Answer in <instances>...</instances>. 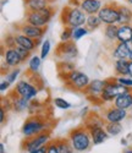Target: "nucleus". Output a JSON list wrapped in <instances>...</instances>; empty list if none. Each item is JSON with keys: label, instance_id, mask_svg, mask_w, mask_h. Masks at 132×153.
<instances>
[{"label": "nucleus", "instance_id": "nucleus-33", "mask_svg": "<svg viewBox=\"0 0 132 153\" xmlns=\"http://www.w3.org/2000/svg\"><path fill=\"white\" fill-rule=\"evenodd\" d=\"M53 104H54L58 109H61V110H69L71 108V103H69L67 100L61 98V97H55L53 99Z\"/></svg>", "mask_w": 132, "mask_h": 153}, {"label": "nucleus", "instance_id": "nucleus-34", "mask_svg": "<svg viewBox=\"0 0 132 153\" xmlns=\"http://www.w3.org/2000/svg\"><path fill=\"white\" fill-rule=\"evenodd\" d=\"M115 80L120 85L132 90V76H130V75H127V76H115Z\"/></svg>", "mask_w": 132, "mask_h": 153}, {"label": "nucleus", "instance_id": "nucleus-19", "mask_svg": "<svg viewBox=\"0 0 132 153\" xmlns=\"http://www.w3.org/2000/svg\"><path fill=\"white\" fill-rule=\"evenodd\" d=\"M15 39H16V44L19 47H22L24 49L30 50V52H34L36 48H37V43H36V39H32V38L27 37L26 34L19 32L15 34Z\"/></svg>", "mask_w": 132, "mask_h": 153}, {"label": "nucleus", "instance_id": "nucleus-4", "mask_svg": "<svg viewBox=\"0 0 132 153\" xmlns=\"http://www.w3.org/2000/svg\"><path fill=\"white\" fill-rule=\"evenodd\" d=\"M44 131H49V124L48 120L43 115H39V114L26 119L21 129V132L24 137H32Z\"/></svg>", "mask_w": 132, "mask_h": 153}, {"label": "nucleus", "instance_id": "nucleus-2", "mask_svg": "<svg viewBox=\"0 0 132 153\" xmlns=\"http://www.w3.org/2000/svg\"><path fill=\"white\" fill-rule=\"evenodd\" d=\"M67 138L70 140V142L76 152H86L93 145L90 134L86 126H80L76 127V129H72L69 132Z\"/></svg>", "mask_w": 132, "mask_h": 153}, {"label": "nucleus", "instance_id": "nucleus-45", "mask_svg": "<svg viewBox=\"0 0 132 153\" xmlns=\"http://www.w3.org/2000/svg\"><path fill=\"white\" fill-rule=\"evenodd\" d=\"M124 153H132V148H126L124 151Z\"/></svg>", "mask_w": 132, "mask_h": 153}, {"label": "nucleus", "instance_id": "nucleus-38", "mask_svg": "<svg viewBox=\"0 0 132 153\" xmlns=\"http://www.w3.org/2000/svg\"><path fill=\"white\" fill-rule=\"evenodd\" d=\"M4 45H6V48H15L16 44V39H15V34L7 33L5 39H4Z\"/></svg>", "mask_w": 132, "mask_h": 153}, {"label": "nucleus", "instance_id": "nucleus-12", "mask_svg": "<svg viewBox=\"0 0 132 153\" xmlns=\"http://www.w3.org/2000/svg\"><path fill=\"white\" fill-rule=\"evenodd\" d=\"M85 126L90 134L93 145H100L104 141H107V138L109 137V134L107 132L103 125H85Z\"/></svg>", "mask_w": 132, "mask_h": 153}, {"label": "nucleus", "instance_id": "nucleus-28", "mask_svg": "<svg viewBox=\"0 0 132 153\" xmlns=\"http://www.w3.org/2000/svg\"><path fill=\"white\" fill-rule=\"evenodd\" d=\"M103 25L102 20L99 19L98 14L97 15H88L87 16V21H86V27L89 30V31H96L98 30L100 26Z\"/></svg>", "mask_w": 132, "mask_h": 153}, {"label": "nucleus", "instance_id": "nucleus-31", "mask_svg": "<svg viewBox=\"0 0 132 153\" xmlns=\"http://www.w3.org/2000/svg\"><path fill=\"white\" fill-rule=\"evenodd\" d=\"M89 33V30L86 26H80V27H75L72 28V41H80L81 38L87 36Z\"/></svg>", "mask_w": 132, "mask_h": 153}, {"label": "nucleus", "instance_id": "nucleus-3", "mask_svg": "<svg viewBox=\"0 0 132 153\" xmlns=\"http://www.w3.org/2000/svg\"><path fill=\"white\" fill-rule=\"evenodd\" d=\"M59 76L60 77H64L62 80H64L66 87L71 88V90H73L76 92H85V90L90 83L89 76L82 71H78V70H73L67 74H59Z\"/></svg>", "mask_w": 132, "mask_h": 153}, {"label": "nucleus", "instance_id": "nucleus-20", "mask_svg": "<svg viewBox=\"0 0 132 153\" xmlns=\"http://www.w3.org/2000/svg\"><path fill=\"white\" fill-rule=\"evenodd\" d=\"M132 41V23L119 25L117 31V42L128 43Z\"/></svg>", "mask_w": 132, "mask_h": 153}, {"label": "nucleus", "instance_id": "nucleus-43", "mask_svg": "<svg viewBox=\"0 0 132 153\" xmlns=\"http://www.w3.org/2000/svg\"><path fill=\"white\" fill-rule=\"evenodd\" d=\"M0 153H5V146H4V143L0 145Z\"/></svg>", "mask_w": 132, "mask_h": 153}, {"label": "nucleus", "instance_id": "nucleus-37", "mask_svg": "<svg viewBox=\"0 0 132 153\" xmlns=\"http://www.w3.org/2000/svg\"><path fill=\"white\" fill-rule=\"evenodd\" d=\"M15 49H16V52L19 53V55H20V58H21L22 62H24L26 60H30V58L32 56V55H31V52H30V50L24 49V48H22V47H19V45H16V47H15Z\"/></svg>", "mask_w": 132, "mask_h": 153}, {"label": "nucleus", "instance_id": "nucleus-8", "mask_svg": "<svg viewBox=\"0 0 132 153\" xmlns=\"http://www.w3.org/2000/svg\"><path fill=\"white\" fill-rule=\"evenodd\" d=\"M117 4L115 3H107L104 4L103 7L99 10L98 16L102 20L103 25H119L120 21V15H119Z\"/></svg>", "mask_w": 132, "mask_h": 153}, {"label": "nucleus", "instance_id": "nucleus-13", "mask_svg": "<svg viewBox=\"0 0 132 153\" xmlns=\"http://www.w3.org/2000/svg\"><path fill=\"white\" fill-rule=\"evenodd\" d=\"M22 62L19 53L15 48H6L3 50V65H6V68H19Z\"/></svg>", "mask_w": 132, "mask_h": 153}, {"label": "nucleus", "instance_id": "nucleus-18", "mask_svg": "<svg viewBox=\"0 0 132 153\" xmlns=\"http://www.w3.org/2000/svg\"><path fill=\"white\" fill-rule=\"evenodd\" d=\"M103 5V0H81L80 1V7L87 15H97Z\"/></svg>", "mask_w": 132, "mask_h": 153}, {"label": "nucleus", "instance_id": "nucleus-22", "mask_svg": "<svg viewBox=\"0 0 132 153\" xmlns=\"http://www.w3.org/2000/svg\"><path fill=\"white\" fill-rule=\"evenodd\" d=\"M117 31L119 25H107L104 27V38L107 43L114 45L117 42Z\"/></svg>", "mask_w": 132, "mask_h": 153}, {"label": "nucleus", "instance_id": "nucleus-44", "mask_svg": "<svg viewBox=\"0 0 132 153\" xmlns=\"http://www.w3.org/2000/svg\"><path fill=\"white\" fill-rule=\"evenodd\" d=\"M128 75L132 76V60H130V70H128Z\"/></svg>", "mask_w": 132, "mask_h": 153}, {"label": "nucleus", "instance_id": "nucleus-30", "mask_svg": "<svg viewBox=\"0 0 132 153\" xmlns=\"http://www.w3.org/2000/svg\"><path fill=\"white\" fill-rule=\"evenodd\" d=\"M20 74H21V69L20 68H14V69H11L10 71H6V75L3 76V80L7 81L10 85H12V83L16 82Z\"/></svg>", "mask_w": 132, "mask_h": 153}, {"label": "nucleus", "instance_id": "nucleus-9", "mask_svg": "<svg viewBox=\"0 0 132 153\" xmlns=\"http://www.w3.org/2000/svg\"><path fill=\"white\" fill-rule=\"evenodd\" d=\"M14 91L21 97H24V98H27L30 100H33L38 94V86H37L34 80L23 79V80L17 81Z\"/></svg>", "mask_w": 132, "mask_h": 153}, {"label": "nucleus", "instance_id": "nucleus-25", "mask_svg": "<svg viewBox=\"0 0 132 153\" xmlns=\"http://www.w3.org/2000/svg\"><path fill=\"white\" fill-rule=\"evenodd\" d=\"M117 9H119V15H120L119 25L132 23V10L128 6H125V5H119Z\"/></svg>", "mask_w": 132, "mask_h": 153}, {"label": "nucleus", "instance_id": "nucleus-15", "mask_svg": "<svg viewBox=\"0 0 132 153\" xmlns=\"http://www.w3.org/2000/svg\"><path fill=\"white\" fill-rule=\"evenodd\" d=\"M132 53V42L122 43V42H116L113 45V52L111 56L116 59H130Z\"/></svg>", "mask_w": 132, "mask_h": 153}, {"label": "nucleus", "instance_id": "nucleus-41", "mask_svg": "<svg viewBox=\"0 0 132 153\" xmlns=\"http://www.w3.org/2000/svg\"><path fill=\"white\" fill-rule=\"evenodd\" d=\"M5 119H6V113H5V109L1 107L0 108V123H1V125H4Z\"/></svg>", "mask_w": 132, "mask_h": 153}, {"label": "nucleus", "instance_id": "nucleus-24", "mask_svg": "<svg viewBox=\"0 0 132 153\" xmlns=\"http://www.w3.org/2000/svg\"><path fill=\"white\" fill-rule=\"evenodd\" d=\"M24 6L27 11H38L50 6V0H24Z\"/></svg>", "mask_w": 132, "mask_h": 153}, {"label": "nucleus", "instance_id": "nucleus-1", "mask_svg": "<svg viewBox=\"0 0 132 153\" xmlns=\"http://www.w3.org/2000/svg\"><path fill=\"white\" fill-rule=\"evenodd\" d=\"M87 16L88 15L80 6L67 5L62 9L61 14H60V20L64 26L75 28V27H80V26H86Z\"/></svg>", "mask_w": 132, "mask_h": 153}, {"label": "nucleus", "instance_id": "nucleus-47", "mask_svg": "<svg viewBox=\"0 0 132 153\" xmlns=\"http://www.w3.org/2000/svg\"><path fill=\"white\" fill-rule=\"evenodd\" d=\"M130 60H132V53H131V58H130Z\"/></svg>", "mask_w": 132, "mask_h": 153}, {"label": "nucleus", "instance_id": "nucleus-48", "mask_svg": "<svg viewBox=\"0 0 132 153\" xmlns=\"http://www.w3.org/2000/svg\"><path fill=\"white\" fill-rule=\"evenodd\" d=\"M131 42H132V41H131Z\"/></svg>", "mask_w": 132, "mask_h": 153}, {"label": "nucleus", "instance_id": "nucleus-35", "mask_svg": "<svg viewBox=\"0 0 132 153\" xmlns=\"http://www.w3.org/2000/svg\"><path fill=\"white\" fill-rule=\"evenodd\" d=\"M69 41H72V28L64 26V30L60 33V42H69Z\"/></svg>", "mask_w": 132, "mask_h": 153}, {"label": "nucleus", "instance_id": "nucleus-11", "mask_svg": "<svg viewBox=\"0 0 132 153\" xmlns=\"http://www.w3.org/2000/svg\"><path fill=\"white\" fill-rule=\"evenodd\" d=\"M127 115H128V113L126 109L117 108L113 104L109 108H105L102 117L105 123H121L127 118Z\"/></svg>", "mask_w": 132, "mask_h": 153}, {"label": "nucleus", "instance_id": "nucleus-6", "mask_svg": "<svg viewBox=\"0 0 132 153\" xmlns=\"http://www.w3.org/2000/svg\"><path fill=\"white\" fill-rule=\"evenodd\" d=\"M130 91H132V90L120 85L115 80V77L109 79V80H107V86H105L104 91L100 94V99L103 103H114V100L116 99L117 96L130 92Z\"/></svg>", "mask_w": 132, "mask_h": 153}, {"label": "nucleus", "instance_id": "nucleus-10", "mask_svg": "<svg viewBox=\"0 0 132 153\" xmlns=\"http://www.w3.org/2000/svg\"><path fill=\"white\" fill-rule=\"evenodd\" d=\"M78 55V48L75 44V41L60 42L55 49V56L64 61H70Z\"/></svg>", "mask_w": 132, "mask_h": 153}, {"label": "nucleus", "instance_id": "nucleus-16", "mask_svg": "<svg viewBox=\"0 0 132 153\" xmlns=\"http://www.w3.org/2000/svg\"><path fill=\"white\" fill-rule=\"evenodd\" d=\"M9 98H10L11 102H12V110H15V111H17V113H22V111H24V110H28L30 107H31V102H32V100L24 98V97L19 96L14 90L10 92Z\"/></svg>", "mask_w": 132, "mask_h": 153}, {"label": "nucleus", "instance_id": "nucleus-17", "mask_svg": "<svg viewBox=\"0 0 132 153\" xmlns=\"http://www.w3.org/2000/svg\"><path fill=\"white\" fill-rule=\"evenodd\" d=\"M105 86H107V80H92L83 93L87 97H100Z\"/></svg>", "mask_w": 132, "mask_h": 153}, {"label": "nucleus", "instance_id": "nucleus-5", "mask_svg": "<svg viewBox=\"0 0 132 153\" xmlns=\"http://www.w3.org/2000/svg\"><path fill=\"white\" fill-rule=\"evenodd\" d=\"M53 16H54V9L51 6H48L43 10H38V11H26L24 22L37 27L45 28L48 26V23L51 21Z\"/></svg>", "mask_w": 132, "mask_h": 153}, {"label": "nucleus", "instance_id": "nucleus-7", "mask_svg": "<svg viewBox=\"0 0 132 153\" xmlns=\"http://www.w3.org/2000/svg\"><path fill=\"white\" fill-rule=\"evenodd\" d=\"M50 131H44L32 137H24L21 142V149L24 153L33 152L43 146H47L50 142Z\"/></svg>", "mask_w": 132, "mask_h": 153}, {"label": "nucleus", "instance_id": "nucleus-42", "mask_svg": "<svg viewBox=\"0 0 132 153\" xmlns=\"http://www.w3.org/2000/svg\"><path fill=\"white\" fill-rule=\"evenodd\" d=\"M28 153H47V146H43L41 148H38V149H36L33 152H28Z\"/></svg>", "mask_w": 132, "mask_h": 153}, {"label": "nucleus", "instance_id": "nucleus-36", "mask_svg": "<svg viewBox=\"0 0 132 153\" xmlns=\"http://www.w3.org/2000/svg\"><path fill=\"white\" fill-rule=\"evenodd\" d=\"M50 49H51V43L49 39H45L42 42V45H41V58L42 59H45L49 53H50Z\"/></svg>", "mask_w": 132, "mask_h": 153}, {"label": "nucleus", "instance_id": "nucleus-26", "mask_svg": "<svg viewBox=\"0 0 132 153\" xmlns=\"http://www.w3.org/2000/svg\"><path fill=\"white\" fill-rule=\"evenodd\" d=\"M42 58L38 55H32L28 60V70H27V75H36L42 65Z\"/></svg>", "mask_w": 132, "mask_h": 153}, {"label": "nucleus", "instance_id": "nucleus-29", "mask_svg": "<svg viewBox=\"0 0 132 153\" xmlns=\"http://www.w3.org/2000/svg\"><path fill=\"white\" fill-rule=\"evenodd\" d=\"M105 130L109 134V136H117L122 132L121 123H105Z\"/></svg>", "mask_w": 132, "mask_h": 153}, {"label": "nucleus", "instance_id": "nucleus-32", "mask_svg": "<svg viewBox=\"0 0 132 153\" xmlns=\"http://www.w3.org/2000/svg\"><path fill=\"white\" fill-rule=\"evenodd\" d=\"M58 69H59V74H67L71 72L73 70H76V66L72 61H64L61 60L58 64Z\"/></svg>", "mask_w": 132, "mask_h": 153}, {"label": "nucleus", "instance_id": "nucleus-40", "mask_svg": "<svg viewBox=\"0 0 132 153\" xmlns=\"http://www.w3.org/2000/svg\"><path fill=\"white\" fill-rule=\"evenodd\" d=\"M10 83L5 80H1V83H0V91H1V93H5L9 91V88H10Z\"/></svg>", "mask_w": 132, "mask_h": 153}, {"label": "nucleus", "instance_id": "nucleus-39", "mask_svg": "<svg viewBox=\"0 0 132 153\" xmlns=\"http://www.w3.org/2000/svg\"><path fill=\"white\" fill-rule=\"evenodd\" d=\"M47 153H60L58 143H56V138L50 140V142L47 145Z\"/></svg>", "mask_w": 132, "mask_h": 153}, {"label": "nucleus", "instance_id": "nucleus-27", "mask_svg": "<svg viewBox=\"0 0 132 153\" xmlns=\"http://www.w3.org/2000/svg\"><path fill=\"white\" fill-rule=\"evenodd\" d=\"M56 143H58L60 153H75L76 152L69 138H56Z\"/></svg>", "mask_w": 132, "mask_h": 153}, {"label": "nucleus", "instance_id": "nucleus-46", "mask_svg": "<svg viewBox=\"0 0 132 153\" xmlns=\"http://www.w3.org/2000/svg\"><path fill=\"white\" fill-rule=\"evenodd\" d=\"M126 1H127L128 4H131V5H132V0H126Z\"/></svg>", "mask_w": 132, "mask_h": 153}, {"label": "nucleus", "instance_id": "nucleus-21", "mask_svg": "<svg viewBox=\"0 0 132 153\" xmlns=\"http://www.w3.org/2000/svg\"><path fill=\"white\" fill-rule=\"evenodd\" d=\"M113 104H114L115 107H117V108L128 110V109L132 107V91L126 92V93H122V94H120V96H117L116 99L114 100Z\"/></svg>", "mask_w": 132, "mask_h": 153}, {"label": "nucleus", "instance_id": "nucleus-23", "mask_svg": "<svg viewBox=\"0 0 132 153\" xmlns=\"http://www.w3.org/2000/svg\"><path fill=\"white\" fill-rule=\"evenodd\" d=\"M130 70V59H116L114 61V71L116 76H127Z\"/></svg>", "mask_w": 132, "mask_h": 153}, {"label": "nucleus", "instance_id": "nucleus-14", "mask_svg": "<svg viewBox=\"0 0 132 153\" xmlns=\"http://www.w3.org/2000/svg\"><path fill=\"white\" fill-rule=\"evenodd\" d=\"M17 31L23 33V34H26L30 38H32V39H39V38H43V36L45 33V28L33 26V25H30L27 22L20 23L17 26Z\"/></svg>", "mask_w": 132, "mask_h": 153}]
</instances>
